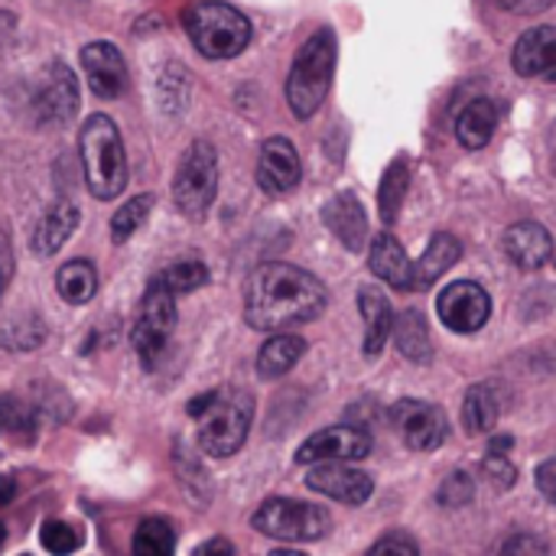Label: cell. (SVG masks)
Returning <instances> with one entry per match:
<instances>
[{
  "label": "cell",
  "mask_w": 556,
  "mask_h": 556,
  "mask_svg": "<svg viewBox=\"0 0 556 556\" xmlns=\"http://www.w3.org/2000/svg\"><path fill=\"white\" fill-rule=\"evenodd\" d=\"M326 309V287L293 264H261L244 287V323L257 332H283L313 323Z\"/></svg>",
  "instance_id": "6da1fadb"
},
{
  "label": "cell",
  "mask_w": 556,
  "mask_h": 556,
  "mask_svg": "<svg viewBox=\"0 0 556 556\" xmlns=\"http://www.w3.org/2000/svg\"><path fill=\"white\" fill-rule=\"evenodd\" d=\"M78 153L85 186L94 199L108 202L127 186V153L117 124L108 114H91L78 130Z\"/></svg>",
  "instance_id": "7a4b0ae2"
},
{
  "label": "cell",
  "mask_w": 556,
  "mask_h": 556,
  "mask_svg": "<svg viewBox=\"0 0 556 556\" xmlns=\"http://www.w3.org/2000/svg\"><path fill=\"white\" fill-rule=\"evenodd\" d=\"M332 75H336V36L332 29H316L296 52L287 78V104L300 121H309L323 108Z\"/></svg>",
  "instance_id": "3957f363"
},
{
  "label": "cell",
  "mask_w": 556,
  "mask_h": 556,
  "mask_svg": "<svg viewBox=\"0 0 556 556\" xmlns=\"http://www.w3.org/2000/svg\"><path fill=\"white\" fill-rule=\"evenodd\" d=\"M182 26L205 59H235L251 42V20L222 0H199L182 10Z\"/></svg>",
  "instance_id": "277c9868"
},
{
  "label": "cell",
  "mask_w": 556,
  "mask_h": 556,
  "mask_svg": "<svg viewBox=\"0 0 556 556\" xmlns=\"http://www.w3.org/2000/svg\"><path fill=\"white\" fill-rule=\"evenodd\" d=\"M195 420H199V450L212 459H228L248 440L254 420V397L235 388L212 391L208 407Z\"/></svg>",
  "instance_id": "5b68a950"
},
{
  "label": "cell",
  "mask_w": 556,
  "mask_h": 556,
  "mask_svg": "<svg viewBox=\"0 0 556 556\" xmlns=\"http://www.w3.org/2000/svg\"><path fill=\"white\" fill-rule=\"evenodd\" d=\"M251 525L257 534H264L270 541L306 544V541H319L332 531V515L323 505L293 502V498H267L254 511Z\"/></svg>",
  "instance_id": "8992f818"
},
{
  "label": "cell",
  "mask_w": 556,
  "mask_h": 556,
  "mask_svg": "<svg viewBox=\"0 0 556 556\" xmlns=\"http://www.w3.org/2000/svg\"><path fill=\"white\" fill-rule=\"evenodd\" d=\"M218 192V153L208 140H195L173 176V199L179 205L182 215L189 218H202Z\"/></svg>",
  "instance_id": "52a82bcc"
},
{
  "label": "cell",
  "mask_w": 556,
  "mask_h": 556,
  "mask_svg": "<svg viewBox=\"0 0 556 556\" xmlns=\"http://www.w3.org/2000/svg\"><path fill=\"white\" fill-rule=\"evenodd\" d=\"M173 329H176V296L160 280H150L143 303H140V316H137L134 332H130V342H134L143 365L156 362V355L163 352Z\"/></svg>",
  "instance_id": "ba28073f"
},
{
  "label": "cell",
  "mask_w": 556,
  "mask_h": 556,
  "mask_svg": "<svg viewBox=\"0 0 556 556\" xmlns=\"http://www.w3.org/2000/svg\"><path fill=\"white\" fill-rule=\"evenodd\" d=\"M437 316L453 332H479L492 316V300L476 280H456L437 296Z\"/></svg>",
  "instance_id": "9c48e42d"
},
{
  "label": "cell",
  "mask_w": 556,
  "mask_h": 556,
  "mask_svg": "<svg viewBox=\"0 0 556 556\" xmlns=\"http://www.w3.org/2000/svg\"><path fill=\"white\" fill-rule=\"evenodd\" d=\"M391 424L414 453L440 450L446 433H450L446 414L437 404H427V401H401V404H394L391 407Z\"/></svg>",
  "instance_id": "30bf717a"
},
{
  "label": "cell",
  "mask_w": 556,
  "mask_h": 556,
  "mask_svg": "<svg viewBox=\"0 0 556 556\" xmlns=\"http://www.w3.org/2000/svg\"><path fill=\"white\" fill-rule=\"evenodd\" d=\"M313 469L306 472V489L326 495V498H336L342 505H365L375 492V479L365 476L362 469H352L349 463L342 459H323V463H309Z\"/></svg>",
  "instance_id": "8fae6325"
},
{
  "label": "cell",
  "mask_w": 556,
  "mask_h": 556,
  "mask_svg": "<svg viewBox=\"0 0 556 556\" xmlns=\"http://www.w3.org/2000/svg\"><path fill=\"white\" fill-rule=\"evenodd\" d=\"M371 453H375V440L368 430H362V427H326V430L313 433L296 450V463L300 466L323 463V459L358 463V459H368Z\"/></svg>",
  "instance_id": "7c38bea8"
},
{
  "label": "cell",
  "mask_w": 556,
  "mask_h": 556,
  "mask_svg": "<svg viewBox=\"0 0 556 556\" xmlns=\"http://www.w3.org/2000/svg\"><path fill=\"white\" fill-rule=\"evenodd\" d=\"M33 108L42 124H55V127H65L78 114V81L68 65L52 62L46 68V75L36 88Z\"/></svg>",
  "instance_id": "4fadbf2b"
},
{
  "label": "cell",
  "mask_w": 556,
  "mask_h": 556,
  "mask_svg": "<svg viewBox=\"0 0 556 556\" xmlns=\"http://www.w3.org/2000/svg\"><path fill=\"white\" fill-rule=\"evenodd\" d=\"M300 179H303V166H300V153L293 140L287 137L264 140L261 160H257V186L267 195H287L300 186Z\"/></svg>",
  "instance_id": "5bb4252c"
},
{
  "label": "cell",
  "mask_w": 556,
  "mask_h": 556,
  "mask_svg": "<svg viewBox=\"0 0 556 556\" xmlns=\"http://www.w3.org/2000/svg\"><path fill=\"white\" fill-rule=\"evenodd\" d=\"M81 68L88 78V88L98 98H121L127 88V65L117 46L111 42H88L81 49Z\"/></svg>",
  "instance_id": "9a60e30c"
},
{
  "label": "cell",
  "mask_w": 556,
  "mask_h": 556,
  "mask_svg": "<svg viewBox=\"0 0 556 556\" xmlns=\"http://www.w3.org/2000/svg\"><path fill=\"white\" fill-rule=\"evenodd\" d=\"M323 222L349 251H362L368 244V215L355 192H336L323 205Z\"/></svg>",
  "instance_id": "2e32d148"
},
{
  "label": "cell",
  "mask_w": 556,
  "mask_h": 556,
  "mask_svg": "<svg viewBox=\"0 0 556 556\" xmlns=\"http://www.w3.org/2000/svg\"><path fill=\"white\" fill-rule=\"evenodd\" d=\"M505 254L521 267V270H538L551 261L554 238L541 222H518L505 231Z\"/></svg>",
  "instance_id": "e0dca14e"
},
{
  "label": "cell",
  "mask_w": 556,
  "mask_h": 556,
  "mask_svg": "<svg viewBox=\"0 0 556 556\" xmlns=\"http://www.w3.org/2000/svg\"><path fill=\"white\" fill-rule=\"evenodd\" d=\"M515 72L521 78H538V75H551L556 65V29L554 26H534L528 33H521L518 46H515Z\"/></svg>",
  "instance_id": "ac0fdd59"
},
{
  "label": "cell",
  "mask_w": 556,
  "mask_h": 556,
  "mask_svg": "<svg viewBox=\"0 0 556 556\" xmlns=\"http://www.w3.org/2000/svg\"><path fill=\"white\" fill-rule=\"evenodd\" d=\"M463 257V244L450 231H437L417 264H410V280L407 290H430L456 261Z\"/></svg>",
  "instance_id": "d6986e66"
},
{
  "label": "cell",
  "mask_w": 556,
  "mask_h": 556,
  "mask_svg": "<svg viewBox=\"0 0 556 556\" xmlns=\"http://www.w3.org/2000/svg\"><path fill=\"white\" fill-rule=\"evenodd\" d=\"M75 228H78V208H75L68 199H59V202L36 222V228H33V235H29L33 254H36V257H52V254L72 238Z\"/></svg>",
  "instance_id": "ffe728a7"
},
{
  "label": "cell",
  "mask_w": 556,
  "mask_h": 556,
  "mask_svg": "<svg viewBox=\"0 0 556 556\" xmlns=\"http://www.w3.org/2000/svg\"><path fill=\"white\" fill-rule=\"evenodd\" d=\"M502 410H505V391L495 381L472 384L466 391V401H463V427H466V433H472V437L492 433L498 427Z\"/></svg>",
  "instance_id": "44dd1931"
},
{
  "label": "cell",
  "mask_w": 556,
  "mask_h": 556,
  "mask_svg": "<svg viewBox=\"0 0 556 556\" xmlns=\"http://www.w3.org/2000/svg\"><path fill=\"white\" fill-rule=\"evenodd\" d=\"M368 264H371V270H375L378 280H384V283L394 287V290H407V280H410V257H407L404 244H401L391 231L375 235L371 251H368Z\"/></svg>",
  "instance_id": "7402d4cb"
},
{
  "label": "cell",
  "mask_w": 556,
  "mask_h": 556,
  "mask_svg": "<svg viewBox=\"0 0 556 556\" xmlns=\"http://www.w3.org/2000/svg\"><path fill=\"white\" fill-rule=\"evenodd\" d=\"M358 309H362V319H365V355L375 358L381 355L388 336H391V323H394V313H391V303L381 290L375 287H362L358 290Z\"/></svg>",
  "instance_id": "603a6c76"
},
{
  "label": "cell",
  "mask_w": 556,
  "mask_h": 556,
  "mask_svg": "<svg viewBox=\"0 0 556 556\" xmlns=\"http://www.w3.org/2000/svg\"><path fill=\"white\" fill-rule=\"evenodd\" d=\"M498 117H502V111H498V104H495L492 98H476V101H469L466 111H463L459 121H456V137H459V143H463L466 150H482V147L492 140V134H495V127H498Z\"/></svg>",
  "instance_id": "cb8c5ba5"
},
{
  "label": "cell",
  "mask_w": 556,
  "mask_h": 556,
  "mask_svg": "<svg viewBox=\"0 0 556 556\" xmlns=\"http://www.w3.org/2000/svg\"><path fill=\"white\" fill-rule=\"evenodd\" d=\"M306 352V342L300 336H290L287 329L270 336L257 352V375L261 378H283Z\"/></svg>",
  "instance_id": "d4e9b609"
},
{
  "label": "cell",
  "mask_w": 556,
  "mask_h": 556,
  "mask_svg": "<svg viewBox=\"0 0 556 556\" xmlns=\"http://www.w3.org/2000/svg\"><path fill=\"white\" fill-rule=\"evenodd\" d=\"M391 332H394L397 352H401L404 358H410V362H417V365L430 362L433 352H430V329H427L424 313H417V309L401 313V316L391 323Z\"/></svg>",
  "instance_id": "484cf974"
},
{
  "label": "cell",
  "mask_w": 556,
  "mask_h": 556,
  "mask_svg": "<svg viewBox=\"0 0 556 556\" xmlns=\"http://www.w3.org/2000/svg\"><path fill=\"white\" fill-rule=\"evenodd\" d=\"M55 290H59V296L65 303L85 306L98 293V274H94V267L88 261H68L55 274Z\"/></svg>",
  "instance_id": "4316f807"
},
{
  "label": "cell",
  "mask_w": 556,
  "mask_h": 556,
  "mask_svg": "<svg viewBox=\"0 0 556 556\" xmlns=\"http://www.w3.org/2000/svg\"><path fill=\"white\" fill-rule=\"evenodd\" d=\"M176 551V531L166 518H143L134 531V554L166 556Z\"/></svg>",
  "instance_id": "83f0119b"
},
{
  "label": "cell",
  "mask_w": 556,
  "mask_h": 556,
  "mask_svg": "<svg viewBox=\"0 0 556 556\" xmlns=\"http://www.w3.org/2000/svg\"><path fill=\"white\" fill-rule=\"evenodd\" d=\"M407 182H410V169L404 160H394L381 179V189H378V208H381V218L391 225L397 222V212L404 205V192H407Z\"/></svg>",
  "instance_id": "f1b7e54d"
},
{
  "label": "cell",
  "mask_w": 556,
  "mask_h": 556,
  "mask_svg": "<svg viewBox=\"0 0 556 556\" xmlns=\"http://www.w3.org/2000/svg\"><path fill=\"white\" fill-rule=\"evenodd\" d=\"M153 280H160L173 296H182V293H192L208 283V267L202 261H179V264L166 267L163 274H156Z\"/></svg>",
  "instance_id": "f546056e"
},
{
  "label": "cell",
  "mask_w": 556,
  "mask_h": 556,
  "mask_svg": "<svg viewBox=\"0 0 556 556\" xmlns=\"http://www.w3.org/2000/svg\"><path fill=\"white\" fill-rule=\"evenodd\" d=\"M150 208H153V195H150V192L134 195L130 202H124V205L114 212V218H111V238H114V244H124V241L147 222Z\"/></svg>",
  "instance_id": "4dcf8cb0"
},
{
  "label": "cell",
  "mask_w": 556,
  "mask_h": 556,
  "mask_svg": "<svg viewBox=\"0 0 556 556\" xmlns=\"http://www.w3.org/2000/svg\"><path fill=\"white\" fill-rule=\"evenodd\" d=\"M36 417L29 407H23L16 397H0V437H23L33 440Z\"/></svg>",
  "instance_id": "1f68e13d"
},
{
  "label": "cell",
  "mask_w": 556,
  "mask_h": 556,
  "mask_svg": "<svg viewBox=\"0 0 556 556\" xmlns=\"http://www.w3.org/2000/svg\"><path fill=\"white\" fill-rule=\"evenodd\" d=\"M472 492H476L472 476H469V472H453V476H446V482L440 485L437 502L446 505V508H463V505L472 502Z\"/></svg>",
  "instance_id": "d6a6232c"
},
{
  "label": "cell",
  "mask_w": 556,
  "mask_h": 556,
  "mask_svg": "<svg viewBox=\"0 0 556 556\" xmlns=\"http://www.w3.org/2000/svg\"><path fill=\"white\" fill-rule=\"evenodd\" d=\"M39 541H42V551H49V554L62 556L78 551V534L65 521H46L39 531Z\"/></svg>",
  "instance_id": "836d02e7"
},
{
  "label": "cell",
  "mask_w": 556,
  "mask_h": 556,
  "mask_svg": "<svg viewBox=\"0 0 556 556\" xmlns=\"http://www.w3.org/2000/svg\"><path fill=\"white\" fill-rule=\"evenodd\" d=\"M482 472H485V479H489L495 489H511L515 479H518V472H515V466L505 459V453H489Z\"/></svg>",
  "instance_id": "e575fe53"
},
{
  "label": "cell",
  "mask_w": 556,
  "mask_h": 556,
  "mask_svg": "<svg viewBox=\"0 0 556 556\" xmlns=\"http://www.w3.org/2000/svg\"><path fill=\"white\" fill-rule=\"evenodd\" d=\"M371 554H407V556H417V554H420V547H417V544H414L410 538H404V534H388V538L375 541Z\"/></svg>",
  "instance_id": "d590c367"
},
{
  "label": "cell",
  "mask_w": 556,
  "mask_h": 556,
  "mask_svg": "<svg viewBox=\"0 0 556 556\" xmlns=\"http://www.w3.org/2000/svg\"><path fill=\"white\" fill-rule=\"evenodd\" d=\"M538 489L547 502H556V459H544L538 469Z\"/></svg>",
  "instance_id": "8d00e7d4"
},
{
  "label": "cell",
  "mask_w": 556,
  "mask_h": 556,
  "mask_svg": "<svg viewBox=\"0 0 556 556\" xmlns=\"http://www.w3.org/2000/svg\"><path fill=\"white\" fill-rule=\"evenodd\" d=\"M505 554H521V551H534V554H547V544L544 541H538V538H528V534H521V538H515V541H508L505 547H502Z\"/></svg>",
  "instance_id": "74e56055"
},
{
  "label": "cell",
  "mask_w": 556,
  "mask_h": 556,
  "mask_svg": "<svg viewBox=\"0 0 556 556\" xmlns=\"http://www.w3.org/2000/svg\"><path fill=\"white\" fill-rule=\"evenodd\" d=\"M205 554H235V547L228 544V541H208V544H202L195 556H205Z\"/></svg>",
  "instance_id": "f35d334b"
},
{
  "label": "cell",
  "mask_w": 556,
  "mask_h": 556,
  "mask_svg": "<svg viewBox=\"0 0 556 556\" xmlns=\"http://www.w3.org/2000/svg\"><path fill=\"white\" fill-rule=\"evenodd\" d=\"M16 495V482L10 476H0V508H7Z\"/></svg>",
  "instance_id": "ab89813d"
},
{
  "label": "cell",
  "mask_w": 556,
  "mask_h": 556,
  "mask_svg": "<svg viewBox=\"0 0 556 556\" xmlns=\"http://www.w3.org/2000/svg\"><path fill=\"white\" fill-rule=\"evenodd\" d=\"M13 26H16V16L10 10H0V42L13 33Z\"/></svg>",
  "instance_id": "60d3db41"
},
{
  "label": "cell",
  "mask_w": 556,
  "mask_h": 556,
  "mask_svg": "<svg viewBox=\"0 0 556 556\" xmlns=\"http://www.w3.org/2000/svg\"><path fill=\"white\" fill-rule=\"evenodd\" d=\"M3 541H7V528L0 525V547H3Z\"/></svg>",
  "instance_id": "b9f144b4"
},
{
  "label": "cell",
  "mask_w": 556,
  "mask_h": 556,
  "mask_svg": "<svg viewBox=\"0 0 556 556\" xmlns=\"http://www.w3.org/2000/svg\"><path fill=\"white\" fill-rule=\"evenodd\" d=\"M0 293H3V277H0Z\"/></svg>",
  "instance_id": "7bdbcfd3"
}]
</instances>
